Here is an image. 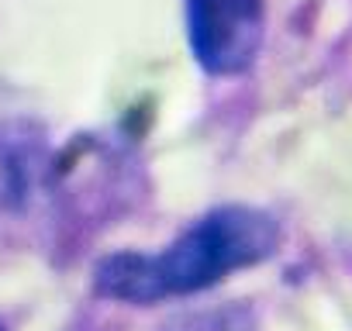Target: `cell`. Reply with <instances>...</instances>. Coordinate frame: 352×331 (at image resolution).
<instances>
[{"label": "cell", "mask_w": 352, "mask_h": 331, "mask_svg": "<svg viewBox=\"0 0 352 331\" xmlns=\"http://www.w3.org/2000/svg\"><path fill=\"white\" fill-rule=\"evenodd\" d=\"M162 331H252V328L249 314L242 310H211V314H187Z\"/></svg>", "instance_id": "3957f363"}, {"label": "cell", "mask_w": 352, "mask_h": 331, "mask_svg": "<svg viewBox=\"0 0 352 331\" xmlns=\"http://www.w3.org/2000/svg\"><path fill=\"white\" fill-rule=\"evenodd\" d=\"M0 331H8V328H4V324H0Z\"/></svg>", "instance_id": "277c9868"}, {"label": "cell", "mask_w": 352, "mask_h": 331, "mask_svg": "<svg viewBox=\"0 0 352 331\" xmlns=\"http://www.w3.org/2000/svg\"><path fill=\"white\" fill-rule=\"evenodd\" d=\"M263 0H187V38L197 66L211 76L245 73L263 45Z\"/></svg>", "instance_id": "7a4b0ae2"}, {"label": "cell", "mask_w": 352, "mask_h": 331, "mask_svg": "<svg viewBox=\"0 0 352 331\" xmlns=\"http://www.w3.org/2000/svg\"><path fill=\"white\" fill-rule=\"evenodd\" d=\"M280 245L273 214L245 204H228L204 214L173 245L159 252H114L97 262L94 286L107 300L159 304L190 297L218 279L266 262Z\"/></svg>", "instance_id": "6da1fadb"}]
</instances>
